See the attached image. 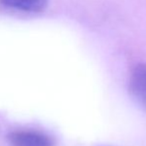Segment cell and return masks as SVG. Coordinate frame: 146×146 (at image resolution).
Here are the masks:
<instances>
[{
    "label": "cell",
    "mask_w": 146,
    "mask_h": 146,
    "mask_svg": "<svg viewBox=\"0 0 146 146\" xmlns=\"http://www.w3.org/2000/svg\"><path fill=\"white\" fill-rule=\"evenodd\" d=\"M128 90L134 102L146 111V64H138L129 76Z\"/></svg>",
    "instance_id": "cell-1"
},
{
    "label": "cell",
    "mask_w": 146,
    "mask_h": 146,
    "mask_svg": "<svg viewBox=\"0 0 146 146\" xmlns=\"http://www.w3.org/2000/svg\"><path fill=\"white\" fill-rule=\"evenodd\" d=\"M0 2L10 8L33 13L43 11L48 5V0H0Z\"/></svg>",
    "instance_id": "cell-3"
},
{
    "label": "cell",
    "mask_w": 146,
    "mask_h": 146,
    "mask_svg": "<svg viewBox=\"0 0 146 146\" xmlns=\"http://www.w3.org/2000/svg\"><path fill=\"white\" fill-rule=\"evenodd\" d=\"M7 138L11 146H54L50 136L35 130L12 131Z\"/></svg>",
    "instance_id": "cell-2"
}]
</instances>
